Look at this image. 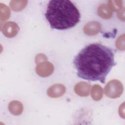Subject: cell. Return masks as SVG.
I'll use <instances>...</instances> for the list:
<instances>
[{
	"mask_svg": "<svg viewBox=\"0 0 125 125\" xmlns=\"http://www.w3.org/2000/svg\"><path fill=\"white\" fill-rule=\"evenodd\" d=\"M73 64L79 78L104 83L106 77L116 63L113 49L95 43L83 48L75 57Z\"/></svg>",
	"mask_w": 125,
	"mask_h": 125,
	"instance_id": "1",
	"label": "cell"
},
{
	"mask_svg": "<svg viewBox=\"0 0 125 125\" xmlns=\"http://www.w3.org/2000/svg\"><path fill=\"white\" fill-rule=\"evenodd\" d=\"M45 17L52 28L65 30L74 27L79 22L80 14L71 1L56 0L49 1Z\"/></svg>",
	"mask_w": 125,
	"mask_h": 125,
	"instance_id": "2",
	"label": "cell"
},
{
	"mask_svg": "<svg viewBox=\"0 0 125 125\" xmlns=\"http://www.w3.org/2000/svg\"><path fill=\"white\" fill-rule=\"evenodd\" d=\"M124 90L122 83L118 80H112L107 83L104 87L105 94L111 99L120 97Z\"/></svg>",
	"mask_w": 125,
	"mask_h": 125,
	"instance_id": "3",
	"label": "cell"
},
{
	"mask_svg": "<svg viewBox=\"0 0 125 125\" xmlns=\"http://www.w3.org/2000/svg\"><path fill=\"white\" fill-rule=\"evenodd\" d=\"M53 71V65L47 61H44L37 64L36 72L37 74L41 77H48L52 74Z\"/></svg>",
	"mask_w": 125,
	"mask_h": 125,
	"instance_id": "4",
	"label": "cell"
},
{
	"mask_svg": "<svg viewBox=\"0 0 125 125\" xmlns=\"http://www.w3.org/2000/svg\"><path fill=\"white\" fill-rule=\"evenodd\" d=\"M1 31L3 35L7 38L14 37L18 33L20 28L18 24L13 21L6 22L1 27Z\"/></svg>",
	"mask_w": 125,
	"mask_h": 125,
	"instance_id": "5",
	"label": "cell"
},
{
	"mask_svg": "<svg viewBox=\"0 0 125 125\" xmlns=\"http://www.w3.org/2000/svg\"><path fill=\"white\" fill-rule=\"evenodd\" d=\"M65 91V87L63 84L57 83L53 84L48 89L47 94L50 97L56 98L62 96Z\"/></svg>",
	"mask_w": 125,
	"mask_h": 125,
	"instance_id": "6",
	"label": "cell"
},
{
	"mask_svg": "<svg viewBox=\"0 0 125 125\" xmlns=\"http://www.w3.org/2000/svg\"><path fill=\"white\" fill-rule=\"evenodd\" d=\"M101 25L97 21H91L85 25L83 31L85 34L88 36H93L99 33L101 30Z\"/></svg>",
	"mask_w": 125,
	"mask_h": 125,
	"instance_id": "7",
	"label": "cell"
},
{
	"mask_svg": "<svg viewBox=\"0 0 125 125\" xmlns=\"http://www.w3.org/2000/svg\"><path fill=\"white\" fill-rule=\"evenodd\" d=\"M91 84L85 82H80L76 84L74 88L75 93L80 96H87L90 92Z\"/></svg>",
	"mask_w": 125,
	"mask_h": 125,
	"instance_id": "8",
	"label": "cell"
},
{
	"mask_svg": "<svg viewBox=\"0 0 125 125\" xmlns=\"http://www.w3.org/2000/svg\"><path fill=\"white\" fill-rule=\"evenodd\" d=\"M8 109L14 115H20L23 111L22 104L18 101H13L8 104Z\"/></svg>",
	"mask_w": 125,
	"mask_h": 125,
	"instance_id": "9",
	"label": "cell"
},
{
	"mask_svg": "<svg viewBox=\"0 0 125 125\" xmlns=\"http://www.w3.org/2000/svg\"><path fill=\"white\" fill-rule=\"evenodd\" d=\"M98 14L101 17L104 19L110 18L112 15V12L108 6L104 4L100 5L98 9Z\"/></svg>",
	"mask_w": 125,
	"mask_h": 125,
	"instance_id": "10",
	"label": "cell"
},
{
	"mask_svg": "<svg viewBox=\"0 0 125 125\" xmlns=\"http://www.w3.org/2000/svg\"><path fill=\"white\" fill-rule=\"evenodd\" d=\"M91 95L93 100L98 101L100 100L103 95V89L99 84H94L92 88Z\"/></svg>",
	"mask_w": 125,
	"mask_h": 125,
	"instance_id": "11",
	"label": "cell"
},
{
	"mask_svg": "<svg viewBox=\"0 0 125 125\" xmlns=\"http://www.w3.org/2000/svg\"><path fill=\"white\" fill-rule=\"evenodd\" d=\"M27 3V0H12L10 2V6L15 11H20L23 9Z\"/></svg>",
	"mask_w": 125,
	"mask_h": 125,
	"instance_id": "12",
	"label": "cell"
},
{
	"mask_svg": "<svg viewBox=\"0 0 125 125\" xmlns=\"http://www.w3.org/2000/svg\"><path fill=\"white\" fill-rule=\"evenodd\" d=\"M10 16L9 8L5 4L0 3V21H5L7 20Z\"/></svg>",
	"mask_w": 125,
	"mask_h": 125,
	"instance_id": "13",
	"label": "cell"
},
{
	"mask_svg": "<svg viewBox=\"0 0 125 125\" xmlns=\"http://www.w3.org/2000/svg\"><path fill=\"white\" fill-rule=\"evenodd\" d=\"M108 4L111 10L116 11L122 8L123 1L120 0H110L108 1Z\"/></svg>",
	"mask_w": 125,
	"mask_h": 125,
	"instance_id": "14",
	"label": "cell"
},
{
	"mask_svg": "<svg viewBox=\"0 0 125 125\" xmlns=\"http://www.w3.org/2000/svg\"><path fill=\"white\" fill-rule=\"evenodd\" d=\"M115 45L118 49L122 51L125 50V34L121 35L117 39Z\"/></svg>",
	"mask_w": 125,
	"mask_h": 125,
	"instance_id": "15",
	"label": "cell"
},
{
	"mask_svg": "<svg viewBox=\"0 0 125 125\" xmlns=\"http://www.w3.org/2000/svg\"><path fill=\"white\" fill-rule=\"evenodd\" d=\"M47 60V57L45 56V55L43 54H38L35 58V62L37 64L44 61H46Z\"/></svg>",
	"mask_w": 125,
	"mask_h": 125,
	"instance_id": "16",
	"label": "cell"
},
{
	"mask_svg": "<svg viewBox=\"0 0 125 125\" xmlns=\"http://www.w3.org/2000/svg\"><path fill=\"white\" fill-rule=\"evenodd\" d=\"M117 16L118 18L123 21H124L125 20V8L124 7H122L121 9H120L118 13H117Z\"/></svg>",
	"mask_w": 125,
	"mask_h": 125,
	"instance_id": "17",
	"label": "cell"
},
{
	"mask_svg": "<svg viewBox=\"0 0 125 125\" xmlns=\"http://www.w3.org/2000/svg\"><path fill=\"white\" fill-rule=\"evenodd\" d=\"M119 112L120 116L124 118V103H123V104L120 105L119 109Z\"/></svg>",
	"mask_w": 125,
	"mask_h": 125,
	"instance_id": "18",
	"label": "cell"
}]
</instances>
